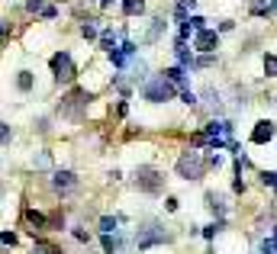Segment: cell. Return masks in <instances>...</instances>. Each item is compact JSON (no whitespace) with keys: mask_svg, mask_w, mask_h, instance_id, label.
Returning <instances> with one entry per match:
<instances>
[{"mask_svg":"<svg viewBox=\"0 0 277 254\" xmlns=\"http://www.w3.org/2000/svg\"><path fill=\"white\" fill-rule=\"evenodd\" d=\"M206 170H209V168H206V155L197 152V148H190V145L178 155V164H174V174H178L181 180H187V183L203 180Z\"/></svg>","mask_w":277,"mask_h":254,"instance_id":"6da1fadb","label":"cell"},{"mask_svg":"<svg viewBox=\"0 0 277 254\" xmlns=\"http://www.w3.org/2000/svg\"><path fill=\"white\" fill-rule=\"evenodd\" d=\"M91 100H97L91 90H84V87H74L71 93H65V97H62V103H58L55 113L62 116V119H68V122H74V126H78V122H84Z\"/></svg>","mask_w":277,"mask_h":254,"instance_id":"7a4b0ae2","label":"cell"},{"mask_svg":"<svg viewBox=\"0 0 277 254\" xmlns=\"http://www.w3.org/2000/svg\"><path fill=\"white\" fill-rule=\"evenodd\" d=\"M165 183H168L165 170H158L155 164H139V168L132 170V187L145 196H161L165 193Z\"/></svg>","mask_w":277,"mask_h":254,"instance_id":"3957f363","label":"cell"},{"mask_svg":"<svg viewBox=\"0 0 277 254\" xmlns=\"http://www.w3.org/2000/svg\"><path fill=\"white\" fill-rule=\"evenodd\" d=\"M165 242H171V235L165 232V225H161L158 219H142L136 235H132V245L139 248V254L148 251V248H155V245H165Z\"/></svg>","mask_w":277,"mask_h":254,"instance_id":"277c9868","label":"cell"},{"mask_svg":"<svg viewBox=\"0 0 277 254\" xmlns=\"http://www.w3.org/2000/svg\"><path fill=\"white\" fill-rule=\"evenodd\" d=\"M139 93H142V100L145 103H171V100H178V87L174 84H168L161 74H152V78L145 81V84L139 87Z\"/></svg>","mask_w":277,"mask_h":254,"instance_id":"5b68a950","label":"cell"},{"mask_svg":"<svg viewBox=\"0 0 277 254\" xmlns=\"http://www.w3.org/2000/svg\"><path fill=\"white\" fill-rule=\"evenodd\" d=\"M49 68H52V78H55L58 87H68V84H74V78H78V65H74L68 49H58L55 55H52Z\"/></svg>","mask_w":277,"mask_h":254,"instance_id":"8992f818","label":"cell"},{"mask_svg":"<svg viewBox=\"0 0 277 254\" xmlns=\"http://www.w3.org/2000/svg\"><path fill=\"white\" fill-rule=\"evenodd\" d=\"M78 187H81V180H78L74 170H68V168H55V170H52V190H55L58 196L78 193Z\"/></svg>","mask_w":277,"mask_h":254,"instance_id":"52a82bcc","label":"cell"},{"mask_svg":"<svg viewBox=\"0 0 277 254\" xmlns=\"http://www.w3.org/2000/svg\"><path fill=\"white\" fill-rule=\"evenodd\" d=\"M190 49L197 55H216V52H219V32H216L213 26L203 29V32H197V36L190 39Z\"/></svg>","mask_w":277,"mask_h":254,"instance_id":"ba28073f","label":"cell"},{"mask_svg":"<svg viewBox=\"0 0 277 254\" xmlns=\"http://www.w3.org/2000/svg\"><path fill=\"white\" fill-rule=\"evenodd\" d=\"M274 135H277V122L274 119H258L255 129H252V135H248V142H252V145H268Z\"/></svg>","mask_w":277,"mask_h":254,"instance_id":"9c48e42d","label":"cell"},{"mask_svg":"<svg viewBox=\"0 0 277 254\" xmlns=\"http://www.w3.org/2000/svg\"><path fill=\"white\" fill-rule=\"evenodd\" d=\"M200 97V103H203V106L209 109V113H213V119H219V113H222V106H226V103H222V90H216L213 84H206L203 90L197 93Z\"/></svg>","mask_w":277,"mask_h":254,"instance_id":"30bf717a","label":"cell"},{"mask_svg":"<svg viewBox=\"0 0 277 254\" xmlns=\"http://www.w3.org/2000/svg\"><path fill=\"white\" fill-rule=\"evenodd\" d=\"M203 200H206V209L213 212V219H226L229 216V196L226 193H219V190H206Z\"/></svg>","mask_w":277,"mask_h":254,"instance_id":"8fae6325","label":"cell"},{"mask_svg":"<svg viewBox=\"0 0 277 254\" xmlns=\"http://www.w3.org/2000/svg\"><path fill=\"white\" fill-rule=\"evenodd\" d=\"M161 78H165L168 84H174V87H178V93L190 87V74H187L184 68H178V65H168L165 71H161Z\"/></svg>","mask_w":277,"mask_h":254,"instance_id":"7c38bea8","label":"cell"},{"mask_svg":"<svg viewBox=\"0 0 277 254\" xmlns=\"http://www.w3.org/2000/svg\"><path fill=\"white\" fill-rule=\"evenodd\" d=\"M168 32V19H165V13H158V16H152V23H148V32H145V39L142 42L145 45H155L161 36Z\"/></svg>","mask_w":277,"mask_h":254,"instance_id":"4fadbf2b","label":"cell"},{"mask_svg":"<svg viewBox=\"0 0 277 254\" xmlns=\"http://www.w3.org/2000/svg\"><path fill=\"white\" fill-rule=\"evenodd\" d=\"M126 71H129V81H132L136 87H142L148 78H152V74H148V65H145V58H136L129 68H126Z\"/></svg>","mask_w":277,"mask_h":254,"instance_id":"5bb4252c","label":"cell"},{"mask_svg":"<svg viewBox=\"0 0 277 254\" xmlns=\"http://www.w3.org/2000/svg\"><path fill=\"white\" fill-rule=\"evenodd\" d=\"M23 216H26V222L32 225V235H36V232H45V229H49V216H45L42 209H32V206H29Z\"/></svg>","mask_w":277,"mask_h":254,"instance_id":"9a60e30c","label":"cell"},{"mask_svg":"<svg viewBox=\"0 0 277 254\" xmlns=\"http://www.w3.org/2000/svg\"><path fill=\"white\" fill-rule=\"evenodd\" d=\"M16 90L19 93H32V90H36V74H32L29 68L16 71Z\"/></svg>","mask_w":277,"mask_h":254,"instance_id":"2e32d148","label":"cell"},{"mask_svg":"<svg viewBox=\"0 0 277 254\" xmlns=\"http://www.w3.org/2000/svg\"><path fill=\"white\" fill-rule=\"evenodd\" d=\"M100 19H81V26H78V32H81V39H87V42H97L100 39Z\"/></svg>","mask_w":277,"mask_h":254,"instance_id":"e0dca14e","label":"cell"},{"mask_svg":"<svg viewBox=\"0 0 277 254\" xmlns=\"http://www.w3.org/2000/svg\"><path fill=\"white\" fill-rule=\"evenodd\" d=\"M97 42H100V52H113V49L119 45V32L106 26V29H100V39H97Z\"/></svg>","mask_w":277,"mask_h":254,"instance_id":"ac0fdd59","label":"cell"},{"mask_svg":"<svg viewBox=\"0 0 277 254\" xmlns=\"http://www.w3.org/2000/svg\"><path fill=\"white\" fill-rule=\"evenodd\" d=\"M97 232H100V235H116V232H123V229H119V219L116 216H100L97 219Z\"/></svg>","mask_w":277,"mask_h":254,"instance_id":"d6986e66","label":"cell"},{"mask_svg":"<svg viewBox=\"0 0 277 254\" xmlns=\"http://www.w3.org/2000/svg\"><path fill=\"white\" fill-rule=\"evenodd\" d=\"M226 219H213V222H209V225H203V229H200V235H203L206 238V242H213V238L216 235H222V232H226Z\"/></svg>","mask_w":277,"mask_h":254,"instance_id":"ffe728a7","label":"cell"},{"mask_svg":"<svg viewBox=\"0 0 277 254\" xmlns=\"http://www.w3.org/2000/svg\"><path fill=\"white\" fill-rule=\"evenodd\" d=\"M119 10H123V16H142L145 0H119Z\"/></svg>","mask_w":277,"mask_h":254,"instance_id":"44dd1931","label":"cell"},{"mask_svg":"<svg viewBox=\"0 0 277 254\" xmlns=\"http://www.w3.org/2000/svg\"><path fill=\"white\" fill-rule=\"evenodd\" d=\"M261 65H265V78H277V55L274 52H265Z\"/></svg>","mask_w":277,"mask_h":254,"instance_id":"7402d4cb","label":"cell"},{"mask_svg":"<svg viewBox=\"0 0 277 254\" xmlns=\"http://www.w3.org/2000/svg\"><path fill=\"white\" fill-rule=\"evenodd\" d=\"M232 103H235V109H245L248 106V103H252V100H248V90H245V87H232Z\"/></svg>","mask_w":277,"mask_h":254,"instance_id":"603a6c76","label":"cell"},{"mask_svg":"<svg viewBox=\"0 0 277 254\" xmlns=\"http://www.w3.org/2000/svg\"><path fill=\"white\" fill-rule=\"evenodd\" d=\"M71 235H74V242H81V245H91L93 242V235L84 229V225H71Z\"/></svg>","mask_w":277,"mask_h":254,"instance_id":"cb8c5ba5","label":"cell"},{"mask_svg":"<svg viewBox=\"0 0 277 254\" xmlns=\"http://www.w3.org/2000/svg\"><path fill=\"white\" fill-rule=\"evenodd\" d=\"M216 65V55H197V61H193V71H206V68Z\"/></svg>","mask_w":277,"mask_h":254,"instance_id":"d4e9b609","label":"cell"},{"mask_svg":"<svg viewBox=\"0 0 277 254\" xmlns=\"http://www.w3.org/2000/svg\"><path fill=\"white\" fill-rule=\"evenodd\" d=\"M248 13H252V16H268V0H252V3H248Z\"/></svg>","mask_w":277,"mask_h":254,"instance_id":"484cf974","label":"cell"},{"mask_svg":"<svg viewBox=\"0 0 277 254\" xmlns=\"http://www.w3.org/2000/svg\"><path fill=\"white\" fill-rule=\"evenodd\" d=\"M178 97H181V103H184V106H190V109H193V106H197V103H200V97H197V93L190 90V87H187V90H181Z\"/></svg>","mask_w":277,"mask_h":254,"instance_id":"4316f807","label":"cell"},{"mask_svg":"<svg viewBox=\"0 0 277 254\" xmlns=\"http://www.w3.org/2000/svg\"><path fill=\"white\" fill-rule=\"evenodd\" d=\"M39 19H45V23L58 19V6H55V3H45V6H42V13H39Z\"/></svg>","mask_w":277,"mask_h":254,"instance_id":"83f0119b","label":"cell"},{"mask_svg":"<svg viewBox=\"0 0 277 254\" xmlns=\"http://www.w3.org/2000/svg\"><path fill=\"white\" fill-rule=\"evenodd\" d=\"M16 232H0V248H16Z\"/></svg>","mask_w":277,"mask_h":254,"instance_id":"f1b7e54d","label":"cell"},{"mask_svg":"<svg viewBox=\"0 0 277 254\" xmlns=\"http://www.w3.org/2000/svg\"><path fill=\"white\" fill-rule=\"evenodd\" d=\"M32 168H42V170L52 168V155H49V152H39L36 158H32Z\"/></svg>","mask_w":277,"mask_h":254,"instance_id":"f546056e","label":"cell"},{"mask_svg":"<svg viewBox=\"0 0 277 254\" xmlns=\"http://www.w3.org/2000/svg\"><path fill=\"white\" fill-rule=\"evenodd\" d=\"M261 183H265V187H271V190H277V170H261Z\"/></svg>","mask_w":277,"mask_h":254,"instance_id":"4dcf8cb0","label":"cell"},{"mask_svg":"<svg viewBox=\"0 0 277 254\" xmlns=\"http://www.w3.org/2000/svg\"><path fill=\"white\" fill-rule=\"evenodd\" d=\"M222 164H226V155H219V152L206 155V168H222Z\"/></svg>","mask_w":277,"mask_h":254,"instance_id":"1f68e13d","label":"cell"},{"mask_svg":"<svg viewBox=\"0 0 277 254\" xmlns=\"http://www.w3.org/2000/svg\"><path fill=\"white\" fill-rule=\"evenodd\" d=\"M10 139H13V129H10V122H3V119H0V145H6Z\"/></svg>","mask_w":277,"mask_h":254,"instance_id":"d6a6232c","label":"cell"},{"mask_svg":"<svg viewBox=\"0 0 277 254\" xmlns=\"http://www.w3.org/2000/svg\"><path fill=\"white\" fill-rule=\"evenodd\" d=\"M42 6H45V0H26V13H42Z\"/></svg>","mask_w":277,"mask_h":254,"instance_id":"836d02e7","label":"cell"},{"mask_svg":"<svg viewBox=\"0 0 277 254\" xmlns=\"http://www.w3.org/2000/svg\"><path fill=\"white\" fill-rule=\"evenodd\" d=\"M232 29H235V19H219V26H216L219 36H222V32H232Z\"/></svg>","mask_w":277,"mask_h":254,"instance_id":"e575fe53","label":"cell"},{"mask_svg":"<svg viewBox=\"0 0 277 254\" xmlns=\"http://www.w3.org/2000/svg\"><path fill=\"white\" fill-rule=\"evenodd\" d=\"M181 209V200H178V196H168V200H165V212H178Z\"/></svg>","mask_w":277,"mask_h":254,"instance_id":"d590c367","label":"cell"},{"mask_svg":"<svg viewBox=\"0 0 277 254\" xmlns=\"http://www.w3.org/2000/svg\"><path fill=\"white\" fill-rule=\"evenodd\" d=\"M197 3H200V0H178V6H184L187 13H193V10H197Z\"/></svg>","mask_w":277,"mask_h":254,"instance_id":"8d00e7d4","label":"cell"},{"mask_svg":"<svg viewBox=\"0 0 277 254\" xmlns=\"http://www.w3.org/2000/svg\"><path fill=\"white\" fill-rule=\"evenodd\" d=\"M45 251H49V245H45V242H36V245H32V251H29V254H45Z\"/></svg>","mask_w":277,"mask_h":254,"instance_id":"74e56055","label":"cell"},{"mask_svg":"<svg viewBox=\"0 0 277 254\" xmlns=\"http://www.w3.org/2000/svg\"><path fill=\"white\" fill-rule=\"evenodd\" d=\"M232 190H235V193H245V180H242V177H235V180H232Z\"/></svg>","mask_w":277,"mask_h":254,"instance_id":"f35d334b","label":"cell"},{"mask_svg":"<svg viewBox=\"0 0 277 254\" xmlns=\"http://www.w3.org/2000/svg\"><path fill=\"white\" fill-rule=\"evenodd\" d=\"M106 177H110V180L116 183V180H123V170H119V168H113V170H110V174H106Z\"/></svg>","mask_w":277,"mask_h":254,"instance_id":"ab89813d","label":"cell"},{"mask_svg":"<svg viewBox=\"0 0 277 254\" xmlns=\"http://www.w3.org/2000/svg\"><path fill=\"white\" fill-rule=\"evenodd\" d=\"M116 113H119V116H126V113H129V103L119 100V103H116Z\"/></svg>","mask_w":277,"mask_h":254,"instance_id":"60d3db41","label":"cell"},{"mask_svg":"<svg viewBox=\"0 0 277 254\" xmlns=\"http://www.w3.org/2000/svg\"><path fill=\"white\" fill-rule=\"evenodd\" d=\"M6 32H10V26H6L3 19H0V42H3V39H6Z\"/></svg>","mask_w":277,"mask_h":254,"instance_id":"b9f144b4","label":"cell"},{"mask_svg":"<svg viewBox=\"0 0 277 254\" xmlns=\"http://www.w3.org/2000/svg\"><path fill=\"white\" fill-rule=\"evenodd\" d=\"M277 13V0H268V16H274Z\"/></svg>","mask_w":277,"mask_h":254,"instance_id":"7bdbcfd3","label":"cell"},{"mask_svg":"<svg viewBox=\"0 0 277 254\" xmlns=\"http://www.w3.org/2000/svg\"><path fill=\"white\" fill-rule=\"evenodd\" d=\"M119 3V0H100V6H103V10H106V6H116Z\"/></svg>","mask_w":277,"mask_h":254,"instance_id":"ee69618b","label":"cell"},{"mask_svg":"<svg viewBox=\"0 0 277 254\" xmlns=\"http://www.w3.org/2000/svg\"><path fill=\"white\" fill-rule=\"evenodd\" d=\"M91 3H100V0H91Z\"/></svg>","mask_w":277,"mask_h":254,"instance_id":"f6af8a7d","label":"cell"},{"mask_svg":"<svg viewBox=\"0 0 277 254\" xmlns=\"http://www.w3.org/2000/svg\"><path fill=\"white\" fill-rule=\"evenodd\" d=\"M274 103H277V100H274Z\"/></svg>","mask_w":277,"mask_h":254,"instance_id":"bcb514c9","label":"cell"}]
</instances>
